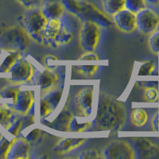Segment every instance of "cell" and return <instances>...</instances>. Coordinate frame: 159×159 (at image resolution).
Masks as SVG:
<instances>
[{
    "instance_id": "1",
    "label": "cell",
    "mask_w": 159,
    "mask_h": 159,
    "mask_svg": "<svg viewBox=\"0 0 159 159\" xmlns=\"http://www.w3.org/2000/svg\"><path fill=\"white\" fill-rule=\"evenodd\" d=\"M124 104L110 96L103 95L98 103L96 124L100 130H119L126 123Z\"/></svg>"
},
{
    "instance_id": "2",
    "label": "cell",
    "mask_w": 159,
    "mask_h": 159,
    "mask_svg": "<svg viewBox=\"0 0 159 159\" xmlns=\"http://www.w3.org/2000/svg\"><path fill=\"white\" fill-rule=\"evenodd\" d=\"M65 10L81 19L83 22L92 21L99 25H111V21L107 15L99 11L94 4L85 0H61Z\"/></svg>"
},
{
    "instance_id": "3",
    "label": "cell",
    "mask_w": 159,
    "mask_h": 159,
    "mask_svg": "<svg viewBox=\"0 0 159 159\" xmlns=\"http://www.w3.org/2000/svg\"><path fill=\"white\" fill-rule=\"evenodd\" d=\"M30 39L24 28L13 25L0 34V47L8 52H25L29 47Z\"/></svg>"
},
{
    "instance_id": "4",
    "label": "cell",
    "mask_w": 159,
    "mask_h": 159,
    "mask_svg": "<svg viewBox=\"0 0 159 159\" xmlns=\"http://www.w3.org/2000/svg\"><path fill=\"white\" fill-rule=\"evenodd\" d=\"M41 8L28 10L22 18V27L30 39L38 43L44 42V31L48 22Z\"/></svg>"
},
{
    "instance_id": "5",
    "label": "cell",
    "mask_w": 159,
    "mask_h": 159,
    "mask_svg": "<svg viewBox=\"0 0 159 159\" xmlns=\"http://www.w3.org/2000/svg\"><path fill=\"white\" fill-rule=\"evenodd\" d=\"M100 38V25L92 21L83 22L80 30V45L85 52H94Z\"/></svg>"
},
{
    "instance_id": "6",
    "label": "cell",
    "mask_w": 159,
    "mask_h": 159,
    "mask_svg": "<svg viewBox=\"0 0 159 159\" xmlns=\"http://www.w3.org/2000/svg\"><path fill=\"white\" fill-rule=\"evenodd\" d=\"M136 15L137 29L143 34L151 35L159 29V14L153 9L146 7Z\"/></svg>"
},
{
    "instance_id": "7",
    "label": "cell",
    "mask_w": 159,
    "mask_h": 159,
    "mask_svg": "<svg viewBox=\"0 0 159 159\" xmlns=\"http://www.w3.org/2000/svg\"><path fill=\"white\" fill-rule=\"evenodd\" d=\"M103 157L108 159H134L135 150L127 141L117 140L109 143L105 147Z\"/></svg>"
},
{
    "instance_id": "8",
    "label": "cell",
    "mask_w": 159,
    "mask_h": 159,
    "mask_svg": "<svg viewBox=\"0 0 159 159\" xmlns=\"http://www.w3.org/2000/svg\"><path fill=\"white\" fill-rule=\"evenodd\" d=\"M10 80L15 84H25L29 82L34 76V69L29 61L21 58L15 62L10 72Z\"/></svg>"
},
{
    "instance_id": "9",
    "label": "cell",
    "mask_w": 159,
    "mask_h": 159,
    "mask_svg": "<svg viewBox=\"0 0 159 159\" xmlns=\"http://www.w3.org/2000/svg\"><path fill=\"white\" fill-rule=\"evenodd\" d=\"M93 89L85 88L80 91L74 99V107L78 116L88 117L90 116L93 103Z\"/></svg>"
},
{
    "instance_id": "10",
    "label": "cell",
    "mask_w": 159,
    "mask_h": 159,
    "mask_svg": "<svg viewBox=\"0 0 159 159\" xmlns=\"http://www.w3.org/2000/svg\"><path fill=\"white\" fill-rule=\"evenodd\" d=\"M113 22L119 30L130 34L137 29V15L133 11L125 8L113 15Z\"/></svg>"
},
{
    "instance_id": "11",
    "label": "cell",
    "mask_w": 159,
    "mask_h": 159,
    "mask_svg": "<svg viewBox=\"0 0 159 159\" xmlns=\"http://www.w3.org/2000/svg\"><path fill=\"white\" fill-rule=\"evenodd\" d=\"M134 150L138 157L143 159H159V146L146 138L137 139L134 143Z\"/></svg>"
},
{
    "instance_id": "12",
    "label": "cell",
    "mask_w": 159,
    "mask_h": 159,
    "mask_svg": "<svg viewBox=\"0 0 159 159\" xmlns=\"http://www.w3.org/2000/svg\"><path fill=\"white\" fill-rule=\"evenodd\" d=\"M64 28L60 18L49 19L44 31V41L49 44L57 45L58 38Z\"/></svg>"
},
{
    "instance_id": "13",
    "label": "cell",
    "mask_w": 159,
    "mask_h": 159,
    "mask_svg": "<svg viewBox=\"0 0 159 159\" xmlns=\"http://www.w3.org/2000/svg\"><path fill=\"white\" fill-rule=\"evenodd\" d=\"M34 95L30 91H23L18 92L14 103V110L20 115L25 116L28 114L34 103Z\"/></svg>"
},
{
    "instance_id": "14",
    "label": "cell",
    "mask_w": 159,
    "mask_h": 159,
    "mask_svg": "<svg viewBox=\"0 0 159 159\" xmlns=\"http://www.w3.org/2000/svg\"><path fill=\"white\" fill-rule=\"evenodd\" d=\"M30 145L25 139H15L12 140L11 147L7 154V158H27Z\"/></svg>"
},
{
    "instance_id": "15",
    "label": "cell",
    "mask_w": 159,
    "mask_h": 159,
    "mask_svg": "<svg viewBox=\"0 0 159 159\" xmlns=\"http://www.w3.org/2000/svg\"><path fill=\"white\" fill-rule=\"evenodd\" d=\"M41 9L48 19L61 18L65 13V7L61 1H52L48 2Z\"/></svg>"
},
{
    "instance_id": "16",
    "label": "cell",
    "mask_w": 159,
    "mask_h": 159,
    "mask_svg": "<svg viewBox=\"0 0 159 159\" xmlns=\"http://www.w3.org/2000/svg\"><path fill=\"white\" fill-rule=\"evenodd\" d=\"M57 81V76L54 72L49 70H45L38 73L36 77V84L39 85L42 90L46 91L50 89Z\"/></svg>"
},
{
    "instance_id": "17",
    "label": "cell",
    "mask_w": 159,
    "mask_h": 159,
    "mask_svg": "<svg viewBox=\"0 0 159 159\" xmlns=\"http://www.w3.org/2000/svg\"><path fill=\"white\" fill-rule=\"evenodd\" d=\"M85 142L84 139H62L57 143L54 150L58 154H66Z\"/></svg>"
},
{
    "instance_id": "18",
    "label": "cell",
    "mask_w": 159,
    "mask_h": 159,
    "mask_svg": "<svg viewBox=\"0 0 159 159\" xmlns=\"http://www.w3.org/2000/svg\"><path fill=\"white\" fill-rule=\"evenodd\" d=\"M102 4L105 13L112 16L126 8L125 0H102Z\"/></svg>"
},
{
    "instance_id": "19",
    "label": "cell",
    "mask_w": 159,
    "mask_h": 159,
    "mask_svg": "<svg viewBox=\"0 0 159 159\" xmlns=\"http://www.w3.org/2000/svg\"><path fill=\"white\" fill-rule=\"evenodd\" d=\"M131 123L136 127H143L148 121V114L143 108H135L130 113Z\"/></svg>"
},
{
    "instance_id": "20",
    "label": "cell",
    "mask_w": 159,
    "mask_h": 159,
    "mask_svg": "<svg viewBox=\"0 0 159 159\" xmlns=\"http://www.w3.org/2000/svg\"><path fill=\"white\" fill-rule=\"evenodd\" d=\"M13 110L7 105H0V124L5 128L8 129L12 124Z\"/></svg>"
},
{
    "instance_id": "21",
    "label": "cell",
    "mask_w": 159,
    "mask_h": 159,
    "mask_svg": "<svg viewBox=\"0 0 159 159\" xmlns=\"http://www.w3.org/2000/svg\"><path fill=\"white\" fill-rule=\"evenodd\" d=\"M19 58H21L19 52H11V53L3 60V61L0 65V72H2V73L9 72L13 65H15V62Z\"/></svg>"
},
{
    "instance_id": "22",
    "label": "cell",
    "mask_w": 159,
    "mask_h": 159,
    "mask_svg": "<svg viewBox=\"0 0 159 159\" xmlns=\"http://www.w3.org/2000/svg\"><path fill=\"white\" fill-rule=\"evenodd\" d=\"M125 2L126 8L135 14L147 7V0H125Z\"/></svg>"
},
{
    "instance_id": "23",
    "label": "cell",
    "mask_w": 159,
    "mask_h": 159,
    "mask_svg": "<svg viewBox=\"0 0 159 159\" xmlns=\"http://www.w3.org/2000/svg\"><path fill=\"white\" fill-rule=\"evenodd\" d=\"M19 92L20 89L18 87L11 86V87L5 88L2 92H0V96L3 99H12L13 102H14Z\"/></svg>"
},
{
    "instance_id": "24",
    "label": "cell",
    "mask_w": 159,
    "mask_h": 159,
    "mask_svg": "<svg viewBox=\"0 0 159 159\" xmlns=\"http://www.w3.org/2000/svg\"><path fill=\"white\" fill-rule=\"evenodd\" d=\"M144 99L150 103L157 102L158 99V91L155 87H147L144 91Z\"/></svg>"
},
{
    "instance_id": "25",
    "label": "cell",
    "mask_w": 159,
    "mask_h": 159,
    "mask_svg": "<svg viewBox=\"0 0 159 159\" xmlns=\"http://www.w3.org/2000/svg\"><path fill=\"white\" fill-rule=\"evenodd\" d=\"M149 47L152 52L155 54L159 53V30L152 34L149 38Z\"/></svg>"
},
{
    "instance_id": "26",
    "label": "cell",
    "mask_w": 159,
    "mask_h": 159,
    "mask_svg": "<svg viewBox=\"0 0 159 159\" xmlns=\"http://www.w3.org/2000/svg\"><path fill=\"white\" fill-rule=\"evenodd\" d=\"M26 10H33L41 8L44 0H16Z\"/></svg>"
},
{
    "instance_id": "27",
    "label": "cell",
    "mask_w": 159,
    "mask_h": 159,
    "mask_svg": "<svg viewBox=\"0 0 159 159\" xmlns=\"http://www.w3.org/2000/svg\"><path fill=\"white\" fill-rule=\"evenodd\" d=\"M155 69V63L153 61L145 62L139 69V72L138 73L139 76H149L153 72V71Z\"/></svg>"
},
{
    "instance_id": "28",
    "label": "cell",
    "mask_w": 159,
    "mask_h": 159,
    "mask_svg": "<svg viewBox=\"0 0 159 159\" xmlns=\"http://www.w3.org/2000/svg\"><path fill=\"white\" fill-rule=\"evenodd\" d=\"M12 141L9 142L2 138L0 139V158H7V154L11 147Z\"/></svg>"
},
{
    "instance_id": "29",
    "label": "cell",
    "mask_w": 159,
    "mask_h": 159,
    "mask_svg": "<svg viewBox=\"0 0 159 159\" xmlns=\"http://www.w3.org/2000/svg\"><path fill=\"white\" fill-rule=\"evenodd\" d=\"M76 71L79 72L80 74L84 75V76H92L96 72L98 69L97 65H82V66H77L76 68Z\"/></svg>"
},
{
    "instance_id": "30",
    "label": "cell",
    "mask_w": 159,
    "mask_h": 159,
    "mask_svg": "<svg viewBox=\"0 0 159 159\" xmlns=\"http://www.w3.org/2000/svg\"><path fill=\"white\" fill-rule=\"evenodd\" d=\"M79 157L86 159V158H99L100 157L98 152L95 150H88L82 152L81 154H80Z\"/></svg>"
},
{
    "instance_id": "31",
    "label": "cell",
    "mask_w": 159,
    "mask_h": 159,
    "mask_svg": "<svg viewBox=\"0 0 159 159\" xmlns=\"http://www.w3.org/2000/svg\"><path fill=\"white\" fill-rule=\"evenodd\" d=\"M79 60L81 61H97L99 57L94 52H85L84 54L82 55Z\"/></svg>"
},
{
    "instance_id": "32",
    "label": "cell",
    "mask_w": 159,
    "mask_h": 159,
    "mask_svg": "<svg viewBox=\"0 0 159 159\" xmlns=\"http://www.w3.org/2000/svg\"><path fill=\"white\" fill-rule=\"evenodd\" d=\"M152 127L156 131H159V111L154 114L152 119Z\"/></svg>"
},
{
    "instance_id": "33",
    "label": "cell",
    "mask_w": 159,
    "mask_h": 159,
    "mask_svg": "<svg viewBox=\"0 0 159 159\" xmlns=\"http://www.w3.org/2000/svg\"><path fill=\"white\" fill-rule=\"evenodd\" d=\"M148 3L154 6H159V0H147Z\"/></svg>"
}]
</instances>
